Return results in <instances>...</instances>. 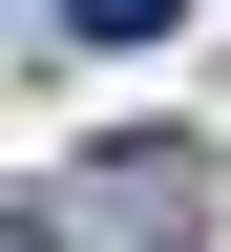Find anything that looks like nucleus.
<instances>
[{"label": "nucleus", "instance_id": "f257e3e1", "mask_svg": "<svg viewBox=\"0 0 231 252\" xmlns=\"http://www.w3.org/2000/svg\"><path fill=\"white\" fill-rule=\"evenodd\" d=\"M63 21H84V42H168L189 0H63Z\"/></svg>", "mask_w": 231, "mask_h": 252}, {"label": "nucleus", "instance_id": "f03ea898", "mask_svg": "<svg viewBox=\"0 0 231 252\" xmlns=\"http://www.w3.org/2000/svg\"><path fill=\"white\" fill-rule=\"evenodd\" d=\"M0 252H63V210H42V189H0Z\"/></svg>", "mask_w": 231, "mask_h": 252}]
</instances>
